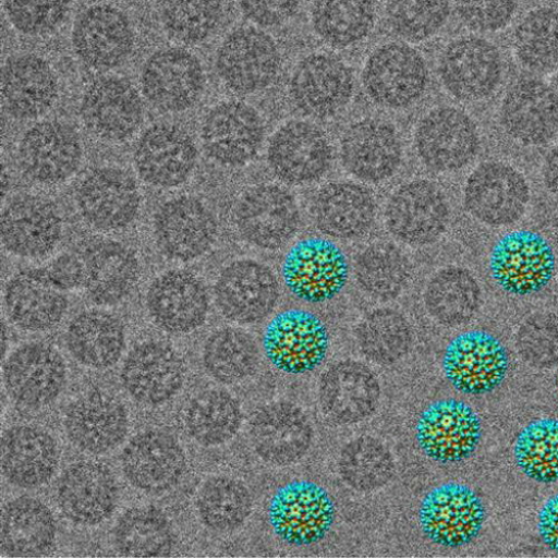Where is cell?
<instances>
[{"mask_svg": "<svg viewBox=\"0 0 558 558\" xmlns=\"http://www.w3.org/2000/svg\"><path fill=\"white\" fill-rule=\"evenodd\" d=\"M82 259L88 299L99 306L123 302L140 279V262L128 245L113 240H96L87 245Z\"/></svg>", "mask_w": 558, "mask_h": 558, "instance_id": "ab89813d", "label": "cell"}, {"mask_svg": "<svg viewBox=\"0 0 558 558\" xmlns=\"http://www.w3.org/2000/svg\"><path fill=\"white\" fill-rule=\"evenodd\" d=\"M251 439L256 452L274 466L287 468L310 450L313 427L298 405L278 401L262 408L251 423Z\"/></svg>", "mask_w": 558, "mask_h": 558, "instance_id": "8d00e7d4", "label": "cell"}, {"mask_svg": "<svg viewBox=\"0 0 558 558\" xmlns=\"http://www.w3.org/2000/svg\"><path fill=\"white\" fill-rule=\"evenodd\" d=\"M543 178L547 191L558 198V147L547 156L543 168Z\"/></svg>", "mask_w": 558, "mask_h": 558, "instance_id": "e7e4bbea", "label": "cell"}, {"mask_svg": "<svg viewBox=\"0 0 558 558\" xmlns=\"http://www.w3.org/2000/svg\"><path fill=\"white\" fill-rule=\"evenodd\" d=\"M327 327L314 313L292 308L268 323L264 351L270 363L289 375H304L318 367L329 351Z\"/></svg>", "mask_w": 558, "mask_h": 558, "instance_id": "7c38bea8", "label": "cell"}, {"mask_svg": "<svg viewBox=\"0 0 558 558\" xmlns=\"http://www.w3.org/2000/svg\"><path fill=\"white\" fill-rule=\"evenodd\" d=\"M555 270L553 247L532 230L508 232L494 245L489 257L493 281L500 290L514 296L542 292L550 283Z\"/></svg>", "mask_w": 558, "mask_h": 558, "instance_id": "5b68a950", "label": "cell"}, {"mask_svg": "<svg viewBox=\"0 0 558 558\" xmlns=\"http://www.w3.org/2000/svg\"><path fill=\"white\" fill-rule=\"evenodd\" d=\"M282 281L290 294L308 304L328 303L345 289L350 264L343 250L328 239L295 243L282 263Z\"/></svg>", "mask_w": 558, "mask_h": 558, "instance_id": "7a4b0ae2", "label": "cell"}, {"mask_svg": "<svg viewBox=\"0 0 558 558\" xmlns=\"http://www.w3.org/2000/svg\"><path fill=\"white\" fill-rule=\"evenodd\" d=\"M80 116L86 129L112 144L129 142L145 121V105L132 82L104 76L84 90Z\"/></svg>", "mask_w": 558, "mask_h": 558, "instance_id": "5bb4252c", "label": "cell"}, {"mask_svg": "<svg viewBox=\"0 0 558 558\" xmlns=\"http://www.w3.org/2000/svg\"><path fill=\"white\" fill-rule=\"evenodd\" d=\"M514 454L520 470L542 484L558 482V421L538 418L519 435Z\"/></svg>", "mask_w": 558, "mask_h": 558, "instance_id": "9f6ffc18", "label": "cell"}, {"mask_svg": "<svg viewBox=\"0 0 558 558\" xmlns=\"http://www.w3.org/2000/svg\"><path fill=\"white\" fill-rule=\"evenodd\" d=\"M289 89L300 112L314 119H328L349 106L355 80L351 68L339 57L316 52L296 64Z\"/></svg>", "mask_w": 558, "mask_h": 558, "instance_id": "e0dca14e", "label": "cell"}, {"mask_svg": "<svg viewBox=\"0 0 558 558\" xmlns=\"http://www.w3.org/2000/svg\"><path fill=\"white\" fill-rule=\"evenodd\" d=\"M316 35L333 49L363 41L376 25L374 0H314L311 11Z\"/></svg>", "mask_w": 558, "mask_h": 558, "instance_id": "bcb514c9", "label": "cell"}, {"mask_svg": "<svg viewBox=\"0 0 558 558\" xmlns=\"http://www.w3.org/2000/svg\"><path fill=\"white\" fill-rule=\"evenodd\" d=\"M450 221L449 202L439 185L426 179L405 182L391 195L385 209L390 235L410 247L436 243Z\"/></svg>", "mask_w": 558, "mask_h": 558, "instance_id": "8992f818", "label": "cell"}, {"mask_svg": "<svg viewBox=\"0 0 558 558\" xmlns=\"http://www.w3.org/2000/svg\"><path fill=\"white\" fill-rule=\"evenodd\" d=\"M134 36L132 23L123 11L108 4H95L75 20L72 48L85 66L108 72L130 59Z\"/></svg>", "mask_w": 558, "mask_h": 558, "instance_id": "d4e9b609", "label": "cell"}, {"mask_svg": "<svg viewBox=\"0 0 558 558\" xmlns=\"http://www.w3.org/2000/svg\"><path fill=\"white\" fill-rule=\"evenodd\" d=\"M340 160L345 171L362 182L387 181L399 171L403 160L401 136L386 120H360L341 137Z\"/></svg>", "mask_w": 558, "mask_h": 558, "instance_id": "f1b7e54d", "label": "cell"}, {"mask_svg": "<svg viewBox=\"0 0 558 558\" xmlns=\"http://www.w3.org/2000/svg\"><path fill=\"white\" fill-rule=\"evenodd\" d=\"M519 62L529 71L549 74L558 71V11L549 8L529 13L513 34Z\"/></svg>", "mask_w": 558, "mask_h": 558, "instance_id": "db71d44e", "label": "cell"}, {"mask_svg": "<svg viewBox=\"0 0 558 558\" xmlns=\"http://www.w3.org/2000/svg\"><path fill=\"white\" fill-rule=\"evenodd\" d=\"M71 0H5V12L12 26L26 36H44L65 22Z\"/></svg>", "mask_w": 558, "mask_h": 558, "instance_id": "680465c9", "label": "cell"}, {"mask_svg": "<svg viewBox=\"0 0 558 558\" xmlns=\"http://www.w3.org/2000/svg\"><path fill=\"white\" fill-rule=\"evenodd\" d=\"M267 163L272 174L291 185H307L322 179L333 163V147L327 133L306 120H291L269 138Z\"/></svg>", "mask_w": 558, "mask_h": 558, "instance_id": "9c48e42d", "label": "cell"}, {"mask_svg": "<svg viewBox=\"0 0 558 558\" xmlns=\"http://www.w3.org/2000/svg\"><path fill=\"white\" fill-rule=\"evenodd\" d=\"M198 163V148L181 128L160 123L140 135L133 150L134 169L146 184L173 190L187 182Z\"/></svg>", "mask_w": 558, "mask_h": 558, "instance_id": "44dd1931", "label": "cell"}, {"mask_svg": "<svg viewBox=\"0 0 558 558\" xmlns=\"http://www.w3.org/2000/svg\"><path fill=\"white\" fill-rule=\"evenodd\" d=\"M2 98L14 119L36 120L58 101L57 74L48 61L35 54L12 57L2 69Z\"/></svg>", "mask_w": 558, "mask_h": 558, "instance_id": "74e56055", "label": "cell"}, {"mask_svg": "<svg viewBox=\"0 0 558 558\" xmlns=\"http://www.w3.org/2000/svg\"><path fill=\"white\" fill-rule=\"evenodd\" d=\"M302 0H238L242 14L259 27H277L289 22Z\"/></svg>", "mask_w": 558, "mask_h": 558, "instance_id": "94428289", "label": "cell"}, {"mask_svg": "<svg viewBox=\"0 0 558 558\" xmlns=\"http://www.w3.org/2000/svg\"><path fill=\"white\" fill-rule=\"evenodd\" d=\"M75 203L83 220L101 232H119L132 226L142 210L136 181L123 169L92 170L77 185Z\"/></svg>", "mask_w": 558, "mask_h": 558, "instance_id": "9a60e30c", "label": "cell"}, {"mask_svg": "<svg viewBox=\"0 0 558 558\" xmlns=\"http://www.w3.org/2000/svg\"><path fill=\"white\" fill-rule=\"evenodd\" d=\"M482 423L472 407L457 399L432 403L418 417L415 438L423 452L440 463L469 459L478 448Z\"/></svg>", "mask_w": 558, "mask_h": 558, "instance_id": "cb8c5ba5", "label": "cell"}, {"mask_svg": "<svg viewBox=\"0 0 558 558\" xmlns=\"http://www.w3.org/2000/svg\"><path fill=\"white\" fill-rule=\"evenodd\" d=\"M530 201V184L525 177L499 161L482 163L464 185V207L476 220L492 227L518 222Z\"/></svg>", "mask_w": 558, "mask_h": 558, "instance_id": "d6986e66", "label": "cell"}, {"mask_svg": "<svg viewBox=\"0 0 558 558\" xmlns=\"http://www.w3.org/2000/svg\"><path fill=\"white\" fill-rule=\"evenodd\" d=\"M52 510L40 500L22 496L9 501L2 514V551L11 557H39L57 539Z\"/></svg>", "mask_w": 558, "mask_h": 558, "instance_id": "7bdbcfd3", "label": "cell"}, {"mask_svg": "<svg viewBox=\"0 0 558 558\" xmlns=\"http://www.w3.org/2000/svg\"><path fill=\"white\" fill-rule=\"evenodd\" d=\"M538 533L543 543L558 554V494L543 506L538 520Z\"/></svg>", "mask_w": 558, "mask_h": 558, "instance_id": "be15d7a7", "label": "cell"}, {"mask_svg": "<svg viewBox=\"0 0 558 558\" xmlns=\"http://www.w3.org/2000/svg\"><path fill=\"white\" fill-rule=\"evenodd\" d=\"M519 0H456L461 21L477 32L505 28L517 13Z\"/></svg>", "mask_w": 558, "mask_h": 558, "instance_id": "91938a15", "label": "cell"}, {"mask_svg": "<svg viewBox=\"0 0 558 558\" xmlns=\"http://www.w3.org/2000/svg\"><path fill=\"white\" fill-rule=\"evenodd\" d=\"M438 71L450 96L462 102H478L493 96L500 85L504 64L492 41L464 36L446 46Z\"/></svg>", "mask_w": 558, "mask_h": 558, "instance_id": "ac0fdd59", "label": "cell"}, {"mask_svg": "<svg viewBox=\"0 0 558 558\" xmlns=\"http://www.w3.org/2000/svg\"><path fill=\"white\" fill-rule=\"evenodd\" d=\"M64 341L80 364L105 369L122 357L126 347L125 328L122 320L109 312L85 311L71 320Z\"/></svg>", "mask_w": 558, "mask_h": 558, "instance_id": "b9f144b4", "label": "cell"}, {"mask_svg": "<svg viewBox=\"0 0 558 558\" xmlns=\"http://www.w3.org/2000/svg\"><path fill=\"white\" fill-rule=\"evenodd\" d=\"M11 322L26 332H48L62 322L68 310L65 291L48 272L24 271L10 279L4 292Z\"/></svg>", "mask_w": 558, "mask_h": 558, "instance_id": "f35d334b", "label": "cell"}, {"mask_svg": "<svg viewBox=\"0 0 558 558\" xmlns=\"http://www.w3.org/2000/svg\"><path fill=\"white\" fill-rule=\"evenodd\" d=\"M500 122L517 142L546 145L558 134V93L538 78L520 80L502 99Z\"/></svg>", "mask_w": 558, "mask_h": 558, "instance_id": "836d02e7", "label": "cell"}, {"mask_svg": "<svg viewBox=\"0 0 558 558\" xmlns=\"http://www.w3.org/2000/svg\"><path fill=\"white\" fill-rule=\"evenodd\" d=\"M11 400L21 409L48 408L63 392L68 369L62 355L52 347L32 342L17 348L3 368Z\"/></svg>", "mask_w": 558, "mask_h": 558, "instance_id": "7402d4cb", "label": "cell"}, {"mask_svg": "<svg viewBox=\"0 0 558 558\" xmlns=\"http://www.w3.org/2000/svg\"><path fill=\"white\" fill-rule=\"evenodd\" d=\"M159 16L165 33L180 44L197 45L209 39L223 19L222 0H160Z\"/></svg>", "mask_w": 558, "mask_h": 558, "instance_id": "11a10c76", "label": "cell"}, {"mask_svg": "<svg viewBox=\"0 0 558 558\" xmlns=\"http://www.w3.org/2000/svg\"><path fill=\"white\" fill-rule=\"evenodd\" d=\"M60 463L58 442L35 426H15L2 437V472L19 488L35 489L48 484Z\"/></svg>", "mask_w": 558, "mask_h": 558, "instance_id": "60d3db41", "label": "cell"}, {"mask_svg": "<svg viewBox=\"0 0 558 558\" xmlns=\"http://www.w3.org/2000/svg\"><path fill=\"white\" fill-rule=\"evenodd\" d=\"M253 498L248 488L234 478H209L197 496V510L203 524L215 532L241 527L252 514Z\"/></svg>", "mask_w": 558, "mask_h": 558, "instance_id": "816d5d0a", "label": "cell"}, {"mask_svg": "<svg viewBox=\"0 0 558 558\" xmlns=\"http://www.w3.org/2000/svg\"><path fill=\"white\" fill-rule=\"evenodd\" d=\"M486 518L481 497L469 486L446 483L430 490L418 509V522L433 543L457 548L471 544Z\"/></svg>", "mask_w": 558, "mask_h": 558, "instance_id": "603a6c76", "label": "cell"}, {"mask_svg": "<svg viewBox=\"0 0 558 558\" xmlns=\"http://www.w3.org/2000/svg\"><path fill=\"white\" fill-rule=\"evenodd\" d=\"M442 366L447 380L457 391L478 396L496 390L504 383L509 360L497 338L474 330L451 340Z\"/></svg>", "mask_w": 558, "mask_h": 558, "instance_id": "484cf974", "label": "cell"}, {"mask_svg": "<svg viewBox=\"0 0 558 558\" xmlns=\"http://www.w3.org/2000/svg\"><path fill=\"white\" fill-rule=\"evenodd\" d=\"M381 387L366 365L357 361H342L323 375L318 399L325 416L339 425L365 421L379 407Z\"/></svg>", "mask_w": 558, "mask_h": 558, "instance_id": "d590c367", "label": "cell"}, {"mask_svg": "<svg viewBox=\"0 0 558 558\" xmlns=\"http://www.w3.org/2000/svg\"><path fill=\"white\" fill-rule=\"evenodd\" d=\"M315 228L324 236L339 241L363 238L377 218L375 194L365 185L351 181L325 184L311 207Z\"/></svg>", "mask_w": 558, "mask_h": 558, "instance_id": "e575fe53", "label": "cell"}, {"mask_svg": "<svg viewBox=\"0 0 558 558\" xmlns=\"http://www.w3.org/2000/svg\"><path fill=\"white\" fill-rule=\"evenodd\" d=\"M112 536L117 550L128 557L169 556L175 544L170 521L153 506L129 509Z\"/></svg>", "mask_w": 558, "mask_h": 558, "instance_id": "681fc988", "label": "cell"}, {"mask_svg": "<svg viewBox=\"0 0 558 558\" xmlns=\"http://www.w3.org/2000/svg\"><path fill=\"white\" fill-rule=\"evenodd\" d=\"M356 339L367 359L379 364H393L409 353L413 336L410 323L401 312L381 307L362 319Z\"/></svg>", "mask_w": 558, "mask_h": 558, "instance_id": "f907efd6", "label": "cell"}, {"mask_svg": "<svg viewBox=\"0 0 558 558\" xmlns=\"http://www.w3.org/2000/svg\"><path fill=\"white\" fill-rule=\"evenodd\" d=\"M148 314L170 335H190L206 323L210 311L207 287L189 270H169L150 284L146 294Z\"/></svg>", "mask_w": 558, "mask_h": 558, "instance_id": "83f0119b", "label": "cell"}, {"mask_svg": "<svg viewBox=\"0 0 558 558\" xmlns=\"http://www.w3.org/2000/svg\"><path fill=\"white\" fill-rule=\"evenodd\" d=\"M354 277L359 289L377 301H392L408 287L412 265L395 244L377 242L366 246L354 262Z\"/></svg>", "mask_w": 558, "mask_h": 558, "instance_id": "ee69618b", "label": "cell"}, {"mask_svg": "<svg viewBox=\"0 0 558 558\" xmlns=\"http://www.w3.org/2000/svg\"><path fill=\"white\" fill-rule=\"evenodd\" d=\"M81 2L90 3V4H102L106 0H81Z\"/></svg>", "mask_w": 558, "mask_h": 558, "instance_id": "03108f58", "label": "cell"}, {"mask_svg": "<svg viewBox=\"0 0 558 558\" xmlns=\"http://www.w3.org/2000/svg\"><path fill=\"white\" fill-rule=\"evenodd\" d=\"M207 374L219 384H240L255 374L259 351L252 335L228 327L209 336L203 351Z\"/></svg>", "mask_w": 558, "mask_h": 558, "instance_id": "c3c4849f", "label": "cell"}, {"mask_svg": "<svg viewBox=\"0 0 558 558\" xmlns=\"http://www.w3.org/2000/svg\"><path fill=\"white\" fill-rule=\"evenodd\" d=\"M57 499L68 520L83 526H96L113 515L120 488L107 464L80 461L63 472L57 487Z\"/></svg>", "mask_w": 558, "mask_h": 558, "instance_id": "4dcf8cb0", "label": "cell"}, {"mask_svg": "<svg viewBox=\"0 0 558 558\" xmlns=\"http://www.w3.org/2000/svg\"><path fill=\"white\" fill-rule=\"evenodd\" d=\"M49 277L64 291L84 288L85 266L82 258L74 254H62L49 266Z\"/></svg>", "mask_w": 558, "mask_h": 558, "instance_id": "6125c7cd", "label": "cell"}, {"mask_svg": "<svg viewBox=\"0 0 558 558\" xmlns=\"http://www.w3.org/2000/svg\"><path fill=\"white\" fill-rule=\"evenodd\" d=\"M482 299L476 277L466 268L448 266L435 272L425 289L424 302L429 315L444 325L468 322L477 312Z\"/></svg>", "mask_w": 558, "mask_h": 558, "instance_id": "7dc6e473", "label": "cell"}, {"mask_svg": "<svg viewBox=\"0 0 558 558\" xmlns=\"http://www.w3.org/2000/svg\"><path fill=\"white\" fill-rule=\"evenodd\" d=\"M205 85L201 60L182 48L155 52L145 62L140 76L143 97L163 113H181L194 108L203 97Z\"/></svg>", "mask_w": 558, "mask_h": 558, "instance_id": "2e32d148", "label": "cell"}, {"mask_svg": "<svg viewBox=\"0 0 558 558\" xmlns=\"http://www.w3.org/2000/svg\"><path fill=\"white\" fill-rule=\"evenodd\" d=\"M84 147L70 124L46 120L29 128L17 147L23 174L40 185H58L73 178L82 167Z\"/></svg>", "mask_w": 558, "mask_h": 558, "instance_id": "8fae6325", "label": "cell"}, {"mask_svg": "<svg viewBox=\"0 0 558 558\" xmlns=\"http://www.w3.org/2000/svg\"><path fill=\"white\" fill-rule=\"evenodd\" d=\"M121 381L140 404L162 405L175 398L185 381L183 362L177 351L161 341H145L128 354Z\"/></svg>", "mask_w": 558, "mask_h": 558, "instance_id": "d6a6232c", "label": "cell"}, {"mask_svg": "<svg viewBox=\"0 0 558 558\" xmlns=\"http://www.w3.org/2000/svg\"><path fill=\"white\" fill-rule=\"evenodd\" d=\"M481 136L475 121L454 107H438L418 121L414 147L418 159L433 172L450 173L476 157Z\"/></svg>", "mask_w": 558, "mask_h": 558, "instance_id": "52a82bcc", "label": "cell"}, {"mask_svg": "<svg viewBox=\"0 0 558 558\" xmlns=\"http://www.w3.org/2000/svg\"><path fill=\"white\" fill-rule=\"evenodd\" d=\"M63 234V220L53 201L38 194H21L4 208L0 235L13 256L39 259L49 256Z\"/></svg>", "mask_w": 558, "mask_h": 558, "instance_id": "4316f807", "label": "cell"}, {"mask_svg": "<svg viewBox=\"0 0 558 558\" xmlns=\"http://www.w3.org/2000/svg\"><path fill=\"white\" fill-rule=\"evenodd\" d=\"M215 66L227 88L240 96H252L272 85L282 58L269 34L247 26L226 36L217 50Z\"/></svg>", "mask_w": 558, "mask_h": 558, "instance_id": "277c9868", "label": "cell"}, {"mask_svg": "<svg viewBox=\"0 0 558 558\" xmlns=\"http://www.w3.org/2000/svg\"><path fill=\"white\" fill-rule=\"evenodd\" d=\"M63 426L71 444L89 454H105L123 444L129 432V413L117 397L101 390L88 391L69 404Z\"/></svg>", "mask_w": 558, "mask_h": 558, "instance_id": "1f68e13d", "label": "cell"}, {"mask_svg": "<svg viewBox=\"0 0 558 558\" xmlns=\"http://www.w3.org/2000/svg\"><path fill=\"white\" fill-rule=\"evenodd\" d=\"M214 298L221 315L241 325L259 323L279 300V282L269 266L252 258L229 263L219 272Z\"/></svg>", "mask_w": 558, "mask_h": 558, "instance_id": "ffe728a7", "label": "cell"}, {"mask_svg": "<svg viewBox=\"0 0 558 558\" xmlns=\"http://www.w3.org/2000/svg\"><path fill=\"white\" fill-rule=\"evenodd\" d=\"M159 252L172 262L191 263L206 255L218 236V221L209 207L194 196L165 202L153 221Z\"/></svg>", "mask_w": 558, "mask_h": 558, "instance_id": "4fadbf2b", "label": "cell"}, {"mask_svg": "<svg viewBox=\"0 0 558 558\" xmlns=\"http://www.w3.org/2000/svg\"><path fill=\"white\" fill-rule=\"evenodd\" d=\"M260 113L243 101H225L213 107L201 125L205 155L214 162L240 168L252 162L265 142Z\"/></svg>", "mask_w": 558, "mask_h": 558, "instance_id": "ba28073f", "label": "cell"}, {"mask_svg": "<svg viewBox=\"0 0 558 558\" xmlns=\"http://www.w3.org/2000/svg\"><path fill=\"white\" fill-rule=\"evenodd\" d=\"M362 83L375 105L402 110L421 100L429 84V71L423 56L401 41L386 43L367 58Z\"/></svg>", "mask_w": 558, "mask_h": 558, "instance_id": "3957f363", "label": "cell"}, {"mask_svg": "<svg viewBox=\"0 0 558 558\" xmlns=\"http://www.w3.org/2000/svg\"><path fill=\"white\" fill-rule=\"evenodd\" d=\"M339 471L348 486L361 493H369L386 487L392 481L396 462L391 451L381 441L360 437L343 448Z\"/></svg>", "mask_w": 558, "mask_h": 558, "instance_id": "f5cc1de1", "label": "cell"}, {"mask_svg": "<svg viewBox=\"0 0 558 558\" xmlns=\"http://www.w3.org/2000/svg\"><path fill=\"white\" fill-rule=\"evenodd\" d=\"M268 518L279 538L293 546H308L330 532L336 506L330 494L319 485L295 481L275 493Z\"/></svg>", "mask_w": 558, "mask_h": 558, "instance_id": "30bf717a", "label": "cell"}, {"mask_svg": "<svg viewBox=\"0 0 558 558\" xmlns=\"http://www.w3.org/2000/svg\"><path fill=\"white\" fill-rule=\"evenodd\" d=\"M231 218L243 241L269 252L287 246L301 226L296 198L274 183L255 184L244 191L232 207Z\"/></svg>", "mask_w": 558, "mask_h": 558, "instance_id": "6da1fadb", "label": "cell"}, {"mask_svg": "<svg viewBox=\"0 0 558 558\" xmlns=\"http://www.w3.org/2000/svg\"><path fill=\"white\" fill-rule=\"evenodd\" d=\"M121 468L126 481L147 495L174 488L187 470V458L170 433L151 429L136 435L124 448Z\"/></svg>", "mask_w": 558, "mask_h": 558, "instance_id": "f546056e", "label": "cell"}, {"mask_svg": "<svg viewBox=\"0 0 558 558\" xmlns=\"http://www.w3.org/2000/svg\"><path fill=\"white\" fill-rule=\"evenodd\" d=\"M391 29L401 38L418 43L436 34L450 15L449 0H386Z\"/></svg>", "mask_w": 558, "mask_h": 558, "instance_id": "6f0895ef", "label": "cell"}, {"mask_svg": "<svg viewBox=\"0 0 558 558\" xmlns=\"http://www.w3.org/2000/svg\"><path fill=\"white\" fill-rule=\"evenodd\" d=\"M239 401L223 389H210L195 396L184 410L183 424L201 446L216 447L234 438L242 426Z\"/></svg>", "mask_w": 558, "mask_h": 558, "instance_id": "f6af8a7d", "label": "cell"}]
</instances>
